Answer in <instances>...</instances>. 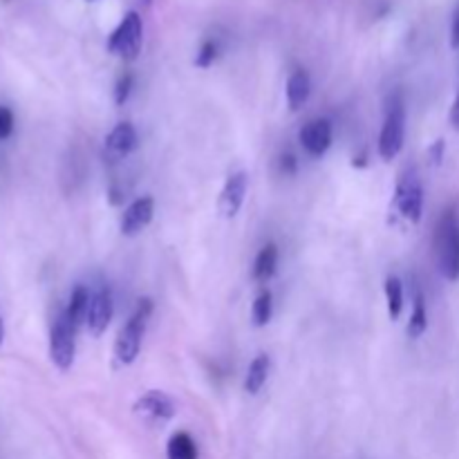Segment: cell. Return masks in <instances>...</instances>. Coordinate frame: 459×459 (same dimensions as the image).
<instances>
[{
    "instance_id": "19",
    "label": "cell",
    "mask_w": 459,
    "mask_h": 459,
    "mask_svg": "<svg viewBox=\"0 0 459 459\" xmlns=\"http://www.w3.org/2000/svg\"><path fill=\"white\" fill-rule=\"evenodd\" d=\"M385 300H388L390 321H397L403 312V285L397 276H390L385 281Z\"/></svg>"
},
{
    "instance_id": "24",
    "label": "cell",
    "mask_w": 459,
    "mask_h": 459,
    "mask_svg": "<svg viewBox=\"0 0 459 459\" xmlns=\"http://www.w3.org/2000/svg\"><path fill=\"white\" fill-rule=\"evenodd\" d=\"M296 169H299V160H296V155H291V152H285V155L281 157V173L282 175H294Z\"/></svg>"
},
{
    "instance_id": "25",
    "label": "cell",
    "mask_w": 459,
    "mask_h": 459,
    "mask_svg": "<svg viewBox=\"0 0 459 459\" xmlns=\"http://www.w3.org/2000/svg\"><path fill=\"white\" fill-rule=\"evenodd\" d=\"M451 45L453 49H459V4L453 13V25H451Z\"/></svg>"
},
{
    "instance_id": "1",
    "label": "cell",
    "mask_w": 459,
    "mask_h": 459,
    "mask_svg": "<svg viewBox=\"0 0 459 459\" xmlns=\"http://www.w3.org/2000/svg\"><path fill=\"white\" fill-rule=\"evenodd\" d=\"M151 314H152V300L139 299L134 312L130 314L126 325L121 327L119 334H117L115 361L119 363V366H130V363L139 357V350H142V341H143V334H146V325Z\"/></svg>"
},
{
    "instance_id": "8",
    "label": "cell",
    "mask_w": 459,
    "mask_h": 459,
    "mask_svg": "<svg viewBox=\"0 0 459 459\" xmlns=\"http://www.w3.org/2000/svg\"><path fill=\"white\" fill-rule=\"evenodd\" d=\"M137 143L139 137L134 126L130 121H121L108 133L106 143H103V155L110 161H121L137 148Z\"/></svg>"
},
{
    "instance_id": "4",
    "label": "cell",
    "mask_w": 459,
    "mask_h": 459,
    "mask_svg": "<svg viewBox=\"0 0 459 459\" xmlns=\"http://www.w3.org/2000/svg\"><path fill=\"white\" fill-rule=\"evenodd\" d=\"M143 45V25L142 16L137 12H128L124 16V21L117 25V30L112 31L110 39H108V52L119 56L121 61H134L142 52Z\"/></svg>"
},
{
    "instance_id": "3",
    "label": "cell",
    "mask_w": 459,
    "mask_h": 459,
    "mask_svg": "<svg viewBox=\"0 0 459 459\" xmlns=\"http://www.w3.org/2000/svg\"><path fill=\"white\" fill-rule=\"evenodd\" d=\"M406 139V106L402 97H394L385 110L384 128L379 134V155L384 161L394 160L402 152Z\"/></svg>"
},
{
    "instance_id": "6",
    "label": "cell",
    "mask_w": 459,
    "mask_h": 459,
    "mask_svg": "<svg viewBox=\"0 0 459 459\" xmlns=\"http://www.w3.org/2000/svg\"><path fill=\"white\" fill-rule=\"evenodd\" d=\"M394 209L402 215L406 222L417 224L424 213V186H421V179L417 178L415 170L403 175L397 184V191H394Z\"/></svg>"
},
{
    "instance_id": "13",
    "label": "cell",
    "mask_w": 459,
    "mask_h": 459,
    "mask_svg": "<svg viewBox=\"0 0 459 459\" xmlns=\"http://www.w3.org/2000/svg\"><path fill=\"white\" fill-rule=\"evenodd\" d=\"M90 299H92V294L88 291V287L76 285L74 291H72V296H70V303H67V307L63 309V312H65V316L70 318L72 325L76 327V332H81L83 327H88Z\"/></svg>"
},
{
    "instance_id": "5",
    "label": "cell",
    "mask_w": 459,
    "mask_h": 459,
    "mask_svg": "<svg viewBox=\"0 0 459 459\" xmlns=\"http://www.w3.org/2000/svg\"><path fill=\"white\" fill-rule=\"evenodd\" d=\"M76 327L72 325L65 312H61L49 330V359L61 372H67L74 366L76 354Z\"/></svg>"
},
{
    "instance_id": "27",
    "label": "cell",
    "mask_w": 459,
    "mask_h": 459,
    "mask_svg": "<svg viewBox=\"0 0 459 459\" xmlns=\"http://www.w3.org/2000/svg\"><path fill=\"white\" fill-rule=\"evenodd\" d=\"M451 124H453V128L459 130V92H457L455 103H453V108H451Z\"/></svg>"
},
{
    "instance_id": "9",
    "label": "cell",
    "mask_w": 459,
    "mask_h": 459,
    "mask_svg": "<svg viewBox=\"0 0 459 459\" xmlns=\"http://www.w3.org/2000/svg\"><path fill=\"white\" fill-rule=\"evenodd\" d=\"M300 146L312 157H323L332 146V124L330 119H312L300 128Z\"/></svg>"
},
{
    "instance_id": "12",
    "label": "cell",
    "mask_w": 459,
    "mask_h": 459,
    "mask_svg": "<svg viewBox=\"0 0 459 459\" xmlns=\"http://www.w3.org/2000/svg\"><path fill=\"white\" fill-rule=\"evenodd\" d=\"M152 215H155V200L152 197H139L121 215V233L124 236H137L152 222Z\"/></svg>"
},
{
    "instance_id": "15",
    "label": "cell",
    "mask_w": 459,
    "mask_h": 459,
    "mask_svg": "<svg viewBox=\"0 0 459 459\" xmlns=\"http://www.w3.org/2000/svg\"><path fill=\"white\" fill-rule=\"evenodd\" d=\"M269 370H272V361H269L267 354H258V357L251 361L249 370L245 377V390L249 394H258L263 390V385L267 384Z\"/></svg>"
},
{
    "instance_id": "10",
    "label": "cell",
    "mask_w": 459,
    "mask_h": 459,
    "mask_svg": "<svg viewBox=\"0 0 459 459\" xmlns=\"http://www.w3.org/2000/svg\"><path fill=\"white\" fill-rule=\"evenodd\" d=\"M112 316H115V303H112V294L108 287H99L92 291L90 299V314H88V330L92 336H101L110 325Z\"/></svg>"
},
{
    "instance_id": "18",
    "label": "cell",
    "mask_w": 459,
    "mask_h": 459,
    "mask_svg": "<svg viewBox=\"0 0 459 459\" xmlns=\"http://www.w3.org/2000/svg\"><path fill=\"white\" fill-rule=\"evenodd\" d=\"M429 330V312H426V300L424 296H415V305H412L411 321H408V336L411 339H420L424 336V332Z\"/></svg>"
},
{
    "instance_id": "21",
    "label": "cell",
    "mask_w": 459,
    "mask_h": 459,
    "mask_svg": "<svg viewBox=\"0 0 459 459\" xmlns=\"http://www.w3.org/2000/svg\"><path fill=\"white\" fill-rule=\"evenodd\" d=\"M218 58V43L215 40H204L195 56V65L197 67H211L213 61Z\"/></svg>"
},
{
    "instance_id": "23",
    "label": "cell",
    "mask_w": 459,
    "mask_h": 459,
    "mask_svg": "<svg viewBox=\"0 0 459 459\" xmlns=\"http://www.w3.org/2000/svg\"><path fill=\"white\" fill-rule=\"evenodd\" d=\"M13 133V112L9 108L0 106V142L9 139Z\"/></svg>"
},
{
    "instance_id": "16",
    "label": "cell",
    "mask_w": 459,
    "mask_h": 459,
    "mask_svg": "<svg viewBox=\"0 0 459 459\" xmlns=\"http://www.w3.org/2000/svg\"><path fill=\"white\" fill-rule=\"evenodd\" d=\"M278 267V249L276 245H267L260 249V254L255 255L254 263V278L258 282H267L269 278L276 273Z\"/></svg>"
},
{
    "instance_id": "2",
    "label": "cell",
    "mask_w": 459,
    "mask_h": 459,
    "mask_svg": "<svg viewBox=\"0 0 459 459\" xmlns=\"http://www.w3.org/2000/svg\"><path fill=\"white\" fill-rule=\"evenodd\" d=\"M435 255L437 267L446 281H459V215L446 211L435 231Z\"/></svg>"
},
{
    "instance_id": "7",
    "label": "cell",
    "mask_w": 459,
    "mask_h": 459,
    "mask_svg": "<svg viewBox=\"0 0 459 459\" xmlns=\"http://www.w3.org/2000/svg\"><path fill=\"white\" fill-rule=\"evenodd\" d=\"M133 412L143 420L146 424H164V421L173 420L175 417V403L173 399L169 397L161 390H148L146 394L134 402Z\"/></svg>"
},
{
    "instance_id": "29",
    "label": "cell",
    "mask_w": 459,
    "mask_h": 459,
    "mask_svg": "<svg viewBox=\"0 0 459 459\" xmlns=\"http://www.w3.org/2000/svg\"><path fill=\"white\" fill-rule=\"evenodd\" d=\"M151 3L152 0H139V4H142V7H151Z\"/></svg>"
},
{
    "instance_id": "11",
    "label": "cell",
    "mask_w": 459,
    "mask_h": 459,
    "mask_svg": "<svg viewBox=\"0 0 459 459\" xmlns=\"http://www.w3.org/2000/svg\"><path fill=\"white\" fill-rule=\"evenodd\" d=\"M247 186H249V178H247L245 170L229 175L218 202V209L224 218H236L238 211L242 209V202H245Z\"/></svg>"
},
{
    "instance_id": "20",
    "label": "cell",
    "mask_w": 459,
    "mask_h": 459,
    "mask_svg": "<svg viewBox=\"0 0 459 459\" xmlns=\"http://www.w3.org/2000/svg\"><path fill=\"white\" fill-rule=\"evenodd\" d=\"M272 312H273L272 294H269V291H263V294L254 300V307H251V318H254V325L255 327L267 325V323L272 321Z\"/></svg>"
},
{
    "instance_id": "28",
    "label": "cell",
    "mask_w": 459,
    "mask_h": 459,
    "mask_svg": "<svg viewBox=\"0 0 459 459\" xmlns=\"http://www.w3.org/2000/svg\"><path fill=\"white\" fill-rule=\"evenodd\" d=\"M3 341H4V323L3 318H0V345H3Z\"/></svg>"
},
{
    "instance_id": "14",
    "label": "cell",
    "mask_w": 459,
    "mask_h": 459,
    "mask_svg": "<svg viewBox=\"0 0 459 459\" xmlns=\"http://www.w3.org/2000/svg\"><path fill=\"white\" fill-rule=\"evenodd\" d=\"M309 92H312V81H309L307 72H291V76L287 79V103H290L291 110H300L307 103Z\"/></svg>"
},
{
    "instance_id": "17",
    "label": "cell",
    "mask_w": 459,
    "mask_h": 459,
    "mask_svg": "<svg viewBox=\"0 0 459 459\" xmlns=\"http://www.w3.org/2000/svg\"><path fill=\"white\" fill-rule=\"evenodd\" d=\"M169 459H197V446L188 433H175L166 444Z\"/></svg>"
},
{
    "instance_id": "22",
    "label": "cell",
    "mask_w": 459,
    "mask_h": 459,
    "mask_svg": "<svg viewBox=\"0 0 459 459\" xmlns=\"http://www.w3.org/2000/svg\"><path fill=\"white\" fill-rule=\"evenodd\" d=\"M133 74H124L119 76V81H117V88H115V101L117 106H124L126 101H128L130 97V90H133Z\"/></svg>"
},
{
    "instance_id": "26",
    "label": "cell",
    "mask_w": 459,
    "mask_h": 459,
    "mask_svg": "<svg viewBox=\"0 0 459 459\" xmlns=\"http://www.w3.org/2000/svg\"><path fill=\"white\" fill-rule=\"evenodd\" d=\"M429 157L433 160V164H439V161H442V157H444V142H442V139L433 143V148L429 151Z\"/></svg>"
}]
</instances>
